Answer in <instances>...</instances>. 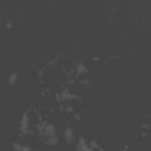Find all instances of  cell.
<instances>
[{"mask_svg":"<svg viewBox=\"0 0 151 151\" xmlns=\"http://www.w3.org/2000/svg\"><path fill=\"white\" fill-rule=\"evenodd\" d=\"M77 72L79 73V74H81V73H84V72H86V67L84 66V65H78L77 66Z\"/></svg>","mask_w":151,"mask_h":151,"instance_id":"277c9868","label":"cell"},{"mask_svg":"<svg viewBox=\"0 0 151 151\" xmlns=\"http://www.w3.org/2000/svg\"><path fill=\"white\" fill-rule=\"evenodd\" d=\"M19 127H20V131H21L24 134H27V133H28V131H29V119H28V117H27L26 113H24V114L21 116Z\"/></svg>","mask_w":151,"mask_h":151,"instance_id":"6da1fadb","label":"cell"},{"mask_svg":"<svg viewBox=\"0 0 151 151\" xmlns=\"http://www.w3.org/2000/svg\"><path fill=\"white\" fill-rule=\"evenodd\" d=\"M64 136H65V139L67 140V143H72L73 139H74V132L72 129L67 127L65 129V132H64Z\"/></svg>","mask_w":151,"mask_h":151,"instance_id":"7a4b0ae2","label":"cell"},{"mask_svg":"<svg viewBox=\"0 0 151 151\" xmlns=\"http://www.w3.org/2000/svg\"><path fill=\"white\" fill-rule=\"evenodd\" d=\"M17 80H18V74L17 73H12L9 76V78H8V86H14Z\"/></svg>","mask_w":151,"mask_h":151,"instance_id":"3957f363","label":"cell"},{"mask_svg":"<svg viewBox=\"0 0 151 151\" xmlns=\"http://www.w3.org/2000/svg\"><path fill=\"white\" fill-rule=\"evenodd\" d=\"M124 151H127V146H126V147H125V149H124Z\"/></svg>","mask_w":151,"mask_h":151,"instance_id":"5b68a950","label":"cell"}]
</instances>
